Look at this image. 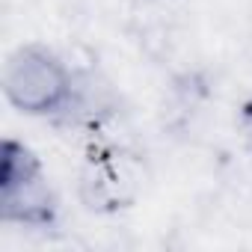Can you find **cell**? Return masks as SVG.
Segmentation results:
<instances>
[{
    "mask_svg": "<svg viewBox=\"0 0 252 252\" xmlns=\"http://www.w3.org/2000/svg\"><path fill=\"white\" fill-rule=\"evenodd\" d=\"M6 101L30 116L71 128L77 122H95L92 107V74L71 68L57 51L45 45H21L3 65Z\"/></svg>",
    "mask_w": 252,
    "mask_h": 252,
    "instance_id": "6da1fadb",
    "label": "cell"
},
{
    "mask_svg": "<svg viewBox=\"0 0 252 252\" xmlns=\"http://www.w3.org/2000/svg\"><path fill=\"white\" fill-rule=\"evenodd\" d=\"M140 190V172L122 149H92L80 169V199L92 214H116L131 208Z\"/></svg>",
    "mask_w": 252,
    "mask_h": 252,
    "instance_id": "3957f363",
    "label": "cell"
},
{
    "mask_svg": "<svg viewBox=\"0 0 252 252\" xmlns=\"http://www.w3.org/2000/svg\"><path fill=\"white\" fill-rule=\"evenodd\" d=\"M0 222L33 231H48L60 222V196L45 163L27 143L12 137L0 149Z\"/></svg>",
    "mask_w": 252,
    "mask_h": 252,
    "instance_id": "7a4b0ae2",
    "label": "cell"
}]
</instances>
